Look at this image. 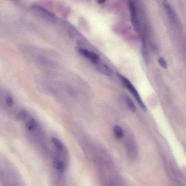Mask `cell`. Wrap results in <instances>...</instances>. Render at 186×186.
<instances>
[{
    "label": "cell",
    "mask_w": 186,
    "mask_h": 186,
    "mask_svg": "<svg viewBox=\"0 0 186 186\" xmlns=\"http://www.w3.org/2000/svg\"><path fill=\"white\" fill-rule=\"evenodd\" d=\"M118 77L120 80L121 81L124 86L127 88V89L131 93L134 98L136 100L140 107L141 108L143 111L146 112L147 111V108L145 105L144 102L142 100L141 97L140 96L139 93L136 88L134 87V85L131 82V81L128 79L126 77H124L120 73H117Z\"/></svg>",
    "instance_id": "6da1fadb"
},
{
    "label": "cell",
    "mask_w": 186,
    "mask_h": 186,
    "mask_svg": "<svg viewBox=\"0 0 186 186\" xmlns=\"http://www.w3.org/2000/svg\"><path fill=\"white\" fill-rule=\"evenodd\" d=\"M152 49H153L154 50H156L157 47L155 45H154V44L153 45H152Z\"/></svg>",
    "instance_id": "5bb4252c"
},
{
    "label": "cell",
    "mask_w": 186,
    "mask_h": 186,
    "mask_svg": "<svg viewBox=\"0 0 186 186\" xmlns=\"http://www.w3.org/2000/svg\"><path fill=\"white\" fill-rule=\"evenodd\" d=\"M78 50L80 54L87 59H89L93 64L96 65L100 62V57L96 53L83 48H79Z\"/></svg>",
    "instance_id": "3957f363"
},
{
    "label": "cell",
    "mask_w": 186,
    "mask_h": 186,
    "mask_svg": "<svg viewBox=\"0 0 186 186\" xmlns=\"http://www.w3.org/2000/svg\"><path fill=\"white\" fill-rule=\"evenodd\" d=\"M105 1H99V3H103L104 2H105Z\"/></svg>",
    "instance_id": "9a60e30c"
},
{
    "label": "cell",
    "mask_w": 186,
    "mask_h": 186,
    "mask_svg": "<svg viewBox=\"0 0 186 186\" xmlns=\"http://www.w3.org/2000/svg\"><path fill=\"white\" fill-rule=\"evenodd\" d=\"M128 4L132 24L136 31H139L140 28L139 23L138 20L136 4L134 1H130L129 2Z\"/></svg>",
    "instance_id": "7a4b0ae2"
},
{
    "label": "cell",
    "mask_w": 186,
    "mask_h": 186,
    "mask_svg": "<svg viewBox=\"0 0 186 186\" xmlns=\"http://www.w3.org/2000/svg\"><path fill=\"white\" fill-rule=\"evenodd\" d=\"M113 132L116 137L118 140L122 139L124 136L123 129L119 125H115L113 127Z\"/></svg>",
    "instance_id": "ba28073f"
},
{
    "label": "cell",
    "mask_w": 186,
    "mask_h": 186,
    "mask_svg": "<svg viewBox=\"0 0 186 186\" xmlns=\"http://www.w3.org/2000/svg\"><path fill=\"white\" fill-rule=\"evenodd\" d=\"M28 114H29V113L26 111L22 110L19 113L18 118L20 120H24Z\"/></svg>",
    "instance_id": "8fae6325"
},
{
    "label": "cell",
    "mask_w": 186,
    "mask_h": 186,
    "mask_svg": "<svg viewBox=\"0 0 186 186\" xmlns=\"http://www.w3.org/2000/svg\"><path fill=\"white\" fill-rule=\"evenodd\" d=\"M164 5L165 8L166 9V12H167L170 19L173 22H175V21L176 20V17L173 9L172 8L171 6L167 3H165Z\"/></svg>",
    "instance_id": "8992f818"
},
{
    "label": "cell",
    "mask_w": 186,
    "mask_h": 186,
    "mask_svg": "<svg viewBox=\"0 0 186 186\" xmlns=\"http://www.w3.org/2000/svg\"><path fill=\"white\" fill-rule=\"evenodd\" d=\"M95 65L96 70L101 74L109 77L112 75V71L110 68L105 64L100 62Z\"/></svg>",
    "instance_id": "277c9868"
},
{
    "label": "cell",
    "mask_w": 186,
    "mask_h": 186,
    "mask_svg": "<svg viewBox=\"0 0 186 186\" xmlns=\"http://www.w3.org/2000/svg\"><path fill=\"white\" fill-rule=\"evenodd\" d=\"M124 98L128 109L132 112H135L136 111V106L131 99L126 95L124 96Z\"/></svg>",
    "instance_id": "52a82bcc"
},
{
    "label": "cell",
    "mask_w": 186,
    "mask_h": 186,
    "mask_svg": "<svg viewBox=\"0 0 186 186\" xmlns=\"http://www.w3.org/2000/svg\"><path fill=\"white\" fill-rule=\"evenodd\" d=\"M158 62L163 68H167V64L165 60H164L163 58L160 57L159 58Z\"/></svg>",
    "instance_id": "4fadbf2b"
},
{
    "label": "cell",
    "mask_w": 186,
    "mask_h": 186,
    "mask_svg": "<svg viewBox=\"0 0 186 186\" xmlns=\"http://www.w3.org/2000/svg\"><path fill=\"white\" fill-rule=\"evenodd\" d=\"M53 166L56 169L60 171H63L65 169V165L64 163L61 161L56 160L53 162Z\"/></svg>",
    "instance_id": "30bf717a"
},
{
    "label": "cell",
    "mask_w": 186,
    "mask_h": 186,
    "mask_svg": "<svg viewBox=\"0 0 186 186\" xmlns=\"http://www.w3.org/2000/svg\"><path fill=\"white\" fill-rule=\"evenodd\" d=\"M6 102L7 105L9 107H12L14 104V100L12 97L10 95L7 96L6 98Z\"/></svg>",
    "instance_id": "7c38bea8"
},
{
    "label": "cell",
    "mask_w": 186,
    "mask_h": 186,
    "mask_svg": "<svg viewBox=\"0 0 186 186\" xmlns=\"http://www.w3.org/2000/svg\"><path fill=\"white\" fill-rule=\"evenodd\" d=\"M24 120L26 126L28 130L33 131L36 129V122L33 117L30 115L29 114H28Z\"/></svg>",
    "instance_id": "5b68a950"
},
{
    "label": "cell",
    "mask_w": 186,
    "mask_h": 186,
    "mask_svg": "<svg viewBox=\"0 0 186 186\" xmlns=\"http://www.w3.org/2000/svg\"><path fill=\"white\" fill-rule=\"evenodd\" d=\"M51 141L52 143L56 147L60 150L63 149L64 146L61 141L59 139L56 137H53L51 138Z\"/></svg>",
    "instance_id": "9c48e42d"
}]
</instances>
